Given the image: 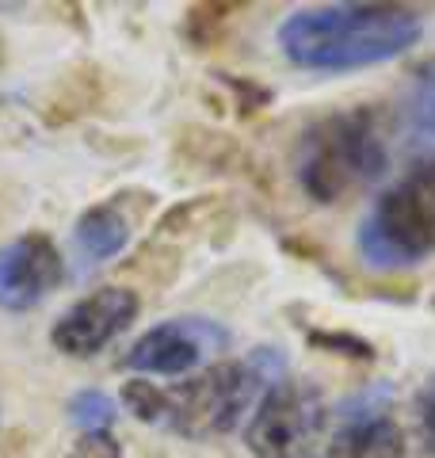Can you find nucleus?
I'll list each match as a JSON object with an SVG mask.
<instances>
[{
	"mask_svg": "<svg viewBox=\"0 0 435 458\" xmlns=\"http://www.w3.org/2000/svg\"><path fill=\"white\" fill-rule=\"evenodd\" d=\"M420 31V12L401 4H325L286 16L279 23V47L302 69L344 73L405 54Z\"/></svg>",
	"mask_w": 435,
	"mask_h": 458,
	"instance_id": "nucleus-1",
	"label": "nucleus"
},
{
	"mask_svg": "<svg viewBox=\"0 0 435 458\" xmlns=\"http://www.w3.org/2000/svg\"><path fill=\"white\" fill-rule=\"evenodd\" d=\"M386 161L389 153L379 114L371 107H359L328 114L302 134L294 153V176L313 203H340V199L379 183Z\"/></svg>",
	"mask_w": 435,
	"mask_h": 458,
	"instance_id": "nucleus-2",
	"label": "nucleus"
},
{
	"mask_svg": "<svg viewBox=\"0 0 435 458\" xmlns=\"http://www.w3.org/2000/svg\"><path fill=\"white\" fill-rule=\"evenodd\" d=\"M359 249L374 267H413L435 252V157H424L374 203L359 225Z\"/></svg>",
	"mask_w": 435,
	"mask_h": 458,
	"instance_id": "nucleus-3",
	"label": "nucleus"
},
{
	"mask_svg": "<svg viewBox=\"0 0 435 458\" xmlns=\"http://www.w3.org/2000/svg\"><path fill=\"white\" fill-rule=\"evenodd\" d=\"M271 375H279V355L271 348L252 355L249 363H218L192 382L161 390L165 394L161 424L180 436H199V439L222 436L241 420V412L252 405L260 386Z\"/></svg>",
	"mask_w": 435,
	"mask_h": 458,
	"instance_id": "nucleus-4",
	"label": "nucleus"
},
{
	"mask_svg": "<svg viewBox=\"0 0 435 458\" xmlns=\"http://www.w3.org/2000/svg\"><path fill=\"white\" fill-rule=\"evenodd\" d=\"M325 401L310 382H271L244 432L260 458H313L325 436Z\"/></svg>",
	"mask_w": 435,
	"mask_h": 458,
	"instance_id": "nucleus-5",
	"label": "nucleus"
},
{
	"mask_svg": "<svg viewBox=\"0 0 435 458\" xmlns=\"http://www.w3.org/2000/svg\"><path fill=\"white\" fill-rule=\"evenodd\" d=\"M229 336L214 321L180 318L149 328L126 355V367L138 375H187L202 363V355L222 348Z\"/></svg>",
	"mask_w": 435,
	"mask_h": 458,
	"instance_id": "nucleus-6",
	"label": "nucleus"
},
{
	"mask_svg": "<svg viewBox=\"0 0 435 458\" xmlns=\"http://www.w3.org/2000/svg\"><path fill=\"white\" fill-rule=\"evenodd\" d=\"M138 318V294L126 286H104L65 310L54 325V348L65 355H96Z\"/></svg>",
	"mask_w": 435,
	"mask_h": 458,
	"instance_id": "nucleus-7",
	"label": "nucleus"
},
{
	"mask_svg": "<svg viewBox=\"0 0 435 458\" xmlns=\"http://www.w3.org/2000/svg\"><path fill=\"white\" fill-rule=\"evenodd\" d=\"M65 279L62 252L47 233H23L0 249V306L31 310Z\"/></svg>",
	"mask_w": 435,
	"mask_h": 458,
	"instance_id": "nucleus-8",
	"label": "nucleus"
},
{
	"mask_svg": "<svg viewBox=\"0 0 435 458\" xmlns=\"http://www.w3.org/2000/svg\"><path fill=\"white\" fill-rule=\"evenodd\" d=\"M130 241V218L123 214L119 203H104L92 207L77 218V229H72V245H77L84 267H96L119 256Z\"/></svg>",
	"mask_w": 435,
	"mask_h": 458,
	"instance_id": "nucleus-9",
	"label": "nucleus"
},
{
	"mask_svg": "<svg viewBox=\"0 0 435 458\" xmlns=\"http://www.w3.org/2000/svg\"><path fill=\"white\" fill-rule=\"evenodd\" d=\"M325 458H409V447L389 417H355L328 443Z\"/></svg>",
	"mask_w": 435,
	"mask_h": 458,
	"instance_id": "nucleus-10",
	"label": "nucleus"
},
{
	"mask_svg": "<svg viewBox=\"0 0 435 458\" xmlns=\"http://www.w3.org/2000/svg\"><path fill=\"white\" fill-rule=\"evenodd\" d=\"M405 123L424 141H435V57L420 62L405 92Z\"/></svg>",
	"mask_w": 435,
	"mask_h": 458,
	"instance_id": "nucleus-11",
	"label": "nucleus"
},
{
	"mask_svg": "<svg viewBox=\"0 0 435 458\" xmlns=\"http://www.w3.org/2000/svg\"><path fill=\"white\" fill-rule=\"evenodd\" d=\"M69 417H72V424H81L84 432H107L119 412H115V401L104 390H81L69 401Z\"/></svg>",
	"mask_w": 435,
	"mask_h": 458,
	"instance_id": "nucleus-12",
	"label": "nucleus"
},
{
	"mask_svg": "<svg viewBox=\"0 0 435 458\" xmlns=\"http://www.w3.org/2000/svg\"><path fill=\"white\" fill-rule=\"evenodd\" d=\"M123 401H126V409L145 424H161V417H165V394L157 390L153 382H141V378L126 382L123 386Z\"/></svg>",
	"mask_w": 435,
	"mask_h": 458,
	"instance_id": "nucleus-13",
	"label": "nucleus"
},
{
	"mask_svg": "<svg viewBox=\"0 0 435 458\" xmlns=\"http://www.w3.org/2000/svg\"><path fill=\"white\" fill-rule=\"evenodd\" d=\"M234 12L237 4H199L192 8V20H187V35H192L195 47H207L226 27V16H234Z\"/></svg>",
	"mask_w": 435,
	"mask_h": 458,
	"instance_id": "nucleus-14",
	"label": "nucleus"
},
{
	"mask_svg": "<svg viewBox=\"0 0 435 458\" xmlns=\"http://www.w3.org/2000/svg\"><path fill=\"white\" fill-rule=\"evenodd\" d=\"M413 424H416V447H420V454L435 458V378L416 394Z\"/></svg>",
	"mask_w": 435,
	"mask_h": 458,
	"instance_id": "nucleus-15",
	"label": "nucleus"
},
{
	"mask_svg": "<svg viewBox=\"0 0 435 458\" xmlns=\"http://www.w3.org/2000/svg\"><path fill=\"white\" fill-rule=\"evenodd\" d=\"M310 344L317 348H328L337 355H355V360H374V348L367 340H359L352 333H310Z\"/></svg>",
	"mask_w": 435,
	"mask_h": 458,
	"instance_id": "nucleus-16",
	"label": "nucleus"
},
{
	"mask_svg": "<svg viewBox=\"0 0 435 458\" xmlns=\"http://www.w3.org/2000/svg\"><path fill=\"white\" fill-rule=\"evenodd\" d=\"M65 458H123V447L111 432H84Z\"/></svg>",
	"mask_w": 435,
	"mask_h": 458,
	"instance_id": "nucleus-17",
	"label": "nucleus"
},
{
	"mask_svg": "<svg viewBox=\"0 0 435 458\" xmlns=\"http://www.w3.org/2000/svg\"><path fill=\"white\" fill-rule=\"evenodd\" d=\"M0 65H4V42H0Z\"/></svg>",
	"mask_w": 435,
	"mask_h": 458,
	"instance_id": "nucleus-18",
	"label": "nucleus"
}]
</instances>
